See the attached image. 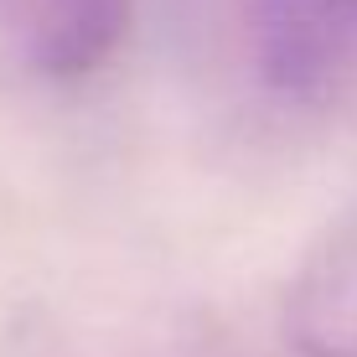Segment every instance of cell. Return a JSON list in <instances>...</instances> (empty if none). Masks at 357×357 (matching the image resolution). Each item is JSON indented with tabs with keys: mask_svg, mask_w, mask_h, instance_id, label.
Returning a JSON list of instances; mask_svg holds the SVG:
<instances>
[{
	"mask_svg": "<svg viewBox=\"0 0 357 357\" xmlns=\"http://www.w3.org/2000/svg\"><path fill=\"white\" fill-rule=\"evenodd\" d=\"M135 0H21V57L42 83L73 89L119 57Z\"/></svg>",
	"mask_w": 357,
	"mask_h": 357,
	"instance_id": "3957f363",
	"label": "cell"
},
{
	"mask_svg": "<svg viewBox=\"0 0 357 357\" xmlns=\"http://www.w3.org/2000/svg\"><path fill=\"white\" fill-rule=\"evenodd\" d=\"M238 21L275 104L331 109L357 93V0H238Z\"/></svg>",
	"mask_w": 357,
	"mask_h": 357,
	"instance_id": "6da1fadb",
	"label": "cell"
},
{
	"mask_svg": "<svg viewBox=\"0 0 357 357\" xmlns=\"http://www.w3.org/2000/svg\"><path fill=\"white\" fill-rule=\"evenodd\" d=\"M290 357H357V218L331 223L305 249L280 295Z\"/></svg>",
	"mask_w": 357,
	"mask_h": 357,
	"instance_id": "7a4b0ae2",
	"label": "cell"
}]
</instances>
